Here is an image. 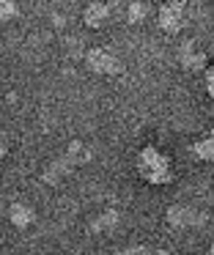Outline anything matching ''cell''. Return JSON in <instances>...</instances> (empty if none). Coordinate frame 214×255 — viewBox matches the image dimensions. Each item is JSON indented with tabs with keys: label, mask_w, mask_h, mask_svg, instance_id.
Returning <instances> with one entry per match:
<instances>
[{
	"label": "cell",
	"mask_w": 214,
	"mask_h": 255,
	"mask_svg": "<svg viewBox=\"0 0 214 255\" xmlns=\"http://www.w3.org/2000/svg\"><path fill=\"white\" fill-rule=\"evenodd\" d=\"M88 159H91V151H88V145L80 143V140H71L69 148H66L55 162H49V165H47V170H44V184H49V187L60 184L71 170H74V167L85 165Z\"/></svg>",
	"instance_id": "6da1fadb"
},
{
	"label": "cell",
	"mask_w": 214,
	"mask_h": 255,
	"mask_svg": "<svg viewBox=\"0 0 214 255\" xmlns=\"http://www.w3.org/2000/svg\"><path fill=\"white\" fill-rule=\"evenodd\" d=\"M137 173L143 176L146 184H154V187H162V184H170L173 178V170H170V159L154 145H146L137 154Z\"/></svg>",
	"instance_id": "7a4b0ae2"
},
{
	"label": "cell",
	"mask_w": 214,
	"mask_h": 255,
	"mask_svg": "<svg viewBox=\"0 0 214 255\" xmlns=\"http://www.w3.org/2000/svg\"><path fill=\"white\" fill-rule=\"evenodd\" d=\"M168 225L179 228V231H190V228H203L209 222V214L195 206H187V203H173L168 209Z\"/></svg>",
	"instance_id": "3957f363"
},
{
	"label": "cell",
	"mask_w": 214,
	"mask_h": 255,
	"mask_svg": "<svg viewBox=\"0 0 214 255\" xmlns=\"http://www.w3.org/2000/svg\"><path fill=\"white\" fill-rule=\"evenodd\" d=\"M85 66L93 74H104V77H115V74L124 72L121 61L110 50H104V47H93V50L85 52Z\"/></svg>",
	"instance_id": "277c9868"
},
{
	"label": "cell",
	"mask_w": 214,
	"mask_h": 255,
	"mask_svg": "<svg viewBox=\"0 0 214 255\" xmlns=\"http://www.w3.org/2000/svg\"><path fill=\"white\" fill-rule=\"evenodd\" d=\"M184 14H187V3H184V0H168V3L159 8V17H157L159 30L168 33V36L179 33V30L184 28Z\"/></svg>",
	"instance_id": "5b68a950"
},
{
	"label": "cell",
	"mask_w": 214,
	"mask_h": 255,
	"mask_svg": "<svg viewBox=\"0 0 214 255\" xmlns=\"http://www.w3.org/2000/svg\"><path fill=\"white\" fill-rule=\"evenodd\" d=\"M179 63L187 72H203L209 66V55L198 47V41H184L179 50Z\"/></svg>",
	"instance_id": "8992f818"
},
{
	"label": "cell",
	"mask_w": 214,
	"mask_h": 255,
	"mask_svg": "<svg viewBox=\"0 0 214 255\" xmlns=\"http://www.w3.org/2000/svg\"><path fill=\"white\" fill-rule=\"evenodd\" d=\"M107 19H110V6L102 3V0H91V3L82 8V22H85V28H91V30L104 28Z\"/></svg>",
	"instance_id": "52a82bcc"
},
{
	"label": "cell",
	"mask_w": 214,
	"mask_h": 255,
	"mask_svg": "<svg viewBox=\"0 0 214 255\" xmlns=\"http://www.w3.org/2000/svg\"><path fill=\"white\" fill-rule=\"evenodd\" d=\"M8 217H11V222H14L16 228H27V225H33V220H36V211H33L30 206H25V203H14L8 209Z\"/></svg>",
	"instance_id": "ba28073f"
},
{
	"label": "cell",
	"mask_w": 214,
	"mask_h": 255,
	"mask_svg": "<svg viewBox=\"0 0 214 255\" xmlns=\"http://www.w3.org/2000/svg\"><path fill=\"white\" fill-rule=\"evenodd\" d=\"M118 220H121V214H118V209H107V211H102V214L96 217V222H93V231H113L115 225H118Z\"/></svg>",
	"instance_id": "9c48e42d"
},
{
	"label": "cell",
	"mask_w": 214,
	"mask_h": 255,
	"mask_svg": "<svg viewBox=\"0 0 214 255\" xmlns=\"http://www.w3.org/2000/svg\"><path fill=\"white\" fill-rule=\"evenodd\" d=\"M118 255H173L170 250L162 247H146V244H132V247H124Z\"/></svg>",
	"instance_id": "30bf717a"
},
{
	"label": "cell",
	"mask_w": 214,
	"mask_h": 255,
	"mask_svg": "<svg viewBox=\"0 0 214 255\" xmlns=\"http://www.w3.org/2000/svg\"><path fill=\"white\" fill-rule=\"evenodd\" d=\"M192 151H195V156H198V159L209 162V159L214 156V140H212V137H203V140H198V143L192 145Z\"/></svg>",
	"instance_id": "8fae6325"
},
{
	"label": "cell",
	"mask_w": 214,
	"mask_h": 255,
	"mask_svg": "<svg viewBox=\"0 0 214 255\" xmlns=\"http://www.w3.org/2000/svg\"><path fill=\"white\" fill-rule=\"evenodd\" d=\"M126 17H129V22H143V19L148 17V6L146 3H140V0H135V3H129V8H126Z\"/></svg>",
	"instance_id": "7c38bea8"
},
{
	"label": "cell",
	"mask_w": 214,
	"mask_h": 255,
	"mask_svg": "<svg viewBox=\"0 0 214 255\" xmlns=\"http://www.w3.org/2000/svg\"><path fill=\"white\" fill-rule=\"evenodd\" d=\"M16 17V0H0V22H8Z\"/></svg>",
	"instance_id": "4fadbf2b"
},
{
	"label": "cell",
	"mask_w": 214,
	"mask_h": 255,
	"mask_svg": "<svg viewBox=\"0 0 214 255\" xmlns=\"http://www.w3.org/2000/svg\"><path fill=\"white\" fill-rule=\"evenodd\" d=\"M5 151H8V140H5L3 134H0V159L5 156Z\"/></svg>",
	"instance_id": "5bb4252c"
}]
</instances>
